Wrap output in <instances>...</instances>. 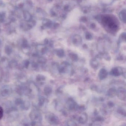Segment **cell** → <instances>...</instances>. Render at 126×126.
I'll list each match as a JSON object with an SVG mask.
<instances>
[{"mask_svg": "<svg viewBox=\"0 0 126 126\" xmlns=\"http://www.w3.org/2000/svg\"><path fill=\"white\" fill-rule=\"evenodd\" d=\"M108 105L110 108L114 106V104L111 101L109 102H108Z\"/></svg>", "mask_w": 126, "mask_h": 126, "instance_id": "15", "label": "cell"}, {"mask_svg": "<svg viewBox=\"0 0 126 126\" xmlns=\"http://www.w3.org/2000/svg\"><path fill=\"white\" fill-rule=\"evenodd\" d=\"M67 125L68 126H76L77 125L72 120H69L67 122Z\"/></svg>", "mask_w": 126, "mask_h": 126, "instance_id": "9", "label": "cell"}, {"mask_svg": "<svg viewBox=\"0 0 126 126\" xmlns=\"http://www.w3.org/2000/svg\"><path fill=\"white\" fill-rule=\"evenodd\" d=\"M80 12L79 9H75L69 13L66 20L64 22V26L65 27H70L76 25L80 16Z\"/></svg>", "mask_w": 126, "mask_h": 126, "instance_id": "1", "label": "cell"}, {"mask_svg": "<svg viewBox=\"0 0 126 126\" xmlns=\"http://www.w3.org/2000/svg\"><path fill=\"white\" fill-rule=\"evenodd\" d=\"M101 1L105 4H110L112 2V0H101Z\"/></svg>", "mask_w": 126, "mask_h": 126, "instance_id": "13", "label": "cell"}, {"mask_svg": "<svg viewBox=\"0 0 126 126\" xmlns=\"http://www.w3.org/2000/svg\"><path fill=\"white\" fill-rule=\"evenodd\" d=\"M68 107L69 109L70 110H76L78 108L77 104L73 99H70L69 100Z\"/></svg>", "mask_w": 126, "mask_h": 126, "instance_id": "6", "label": "cell"}, {"mask_svg": "<svg viewBox=\"0 0 126 126\" xmlns=\"http://www.w3.org/2000/svg\"><path fill=\"white\" fill-rule=\"evenodd\" d=\"M87 115L85 113H82L79 118V122L82 124H85L87 122Z\"/></svg>", "mask_w": 126, "mask_h": 126, "instance_id": "5", "label": "cell"}, {"mask_svg": "<svg viewBox=\"0 0 126 126\" xmlns=\"http://www.w3.org/2000/svg\"><path fill=\"white\" fill-rule=\"evenodd\" d=\"M104 120V118L101 116H98L96 119V121H102Z\"/></svg>", "mask_w": 126, "mask_h": 126, "instance_id": "14", "label": "cell"}, {"mask_svg": "<svg viewBox=\"0 0 126 126\" xmlns=\"http://www.w3.org/2000/svg\"><path fill=\"white\" fill-rule=\"evenodd\" d=\"M116 95L119 99L125 100L126 99V91L122 87H119L116 91Z\"/></svg>", "mask_w": 126, "mask_h": 126, "instance_id": "2", "label": "cell"}, {"mask_svg": "<svg viewBox=\"0 0 126 126\" xmlns=\"http://www.w3.org/2000/svg\"><path fill=\"white\" fill-rule=\"evenodd\" d=\"M57 55L60 57H63L64 56V51L63 50H59L57 52Z\"/></svg>", "mask_w": 126, "mask_h": 126, "instance_id": "11", "label": "cell"}, {"mask_svg": "<svg viewBox=\"0 0 126 126\" xmlns=\"http://www.w3.org/2000/svg\"><path fill=\"white\" fill-rule=\"evenodd\" d=\"M90 65L92 67L96 68L98 66L99 63L95 59H93L90 61Z\"/></svg>", "mask_w": 126, "mask_h": 126, "instance_id": "8", "label": "cell"}, {"mask_svg": "<svg viewBox=\"0 0 126 126\" xmlns=\"http://www.w3.org/2000/svg\"><path fill=\"white\" fill-rule=\"evenodd\" d=\"M71 59L73 61H76L78 60V57L77 55L75 54H73L71 56Z\"/></svg>", "mask_w": 126, "mask_h": 126, "instance_id": "10", "label": "cell"}, {"mask_svg": "<svg viewBox=\"0 0 126 126\" xmlns=\"http://www.w3.org/2000/svg\"><path fill=\"white\" fill-rule=\"evenodd\" d=\"M125 73V72H124V70L121 68L116 67L111 70L110 74L113 76L118 77Z\"/></svg>", "mask_w": 126, "mask_h": 126, "instance_id": "3", "label": "cell"}, {"mask_svg": "<svg viewBox=\"0 0 126 126\" xmlns=\"http://www.w3.org/2000/svg\"><path fill=\"white\" fill-rule=\"evenodd\" d=\"M3 115V110L2 108L0 106V119L2 118Z\"/></svg>", "mask_w": 126, "mask_h": 126, "instance_id": "12", "label": "cell"}, {"mask_svg": "<svg viewBox=\"0 0 126 126\" xmlns=\"http://www.w3.org/2000/svg\"><path fill=\"white\" fill-rule=\"evenodd\" d=\"M108 73L105 69L102 68L100 70L99 73V77L101 79H103L107 78Z\"/></svg>", "mask_w": 126, "mask_h": 126, "instance_id": "4", "label": "cell"}, {"mask_svg": "<svg viewBox=\"0 0 126 126\" xmlns=\"http://www.w3.org/2000/svg\"><path fill=\"white\" fill-rule=\"evenodd\" d=\"M107 95L110 97H113L116 95V91L113 88H110L108 91Z\"/></svg>", "mask_w": 126, "mask_h": 126, "instance_id": "7", "label": "cell"}]
</instances>
